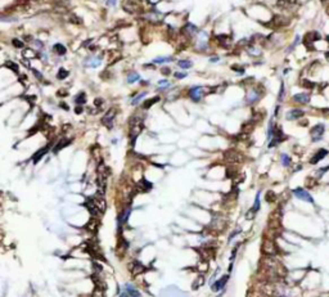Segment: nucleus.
Instances as JSON below:
<instances>
[{
  "label": "nucleus",
  "instance_id": "obj_55",
  "mask_svg": "<svg viewBox=\"0 0 329 297\" xmlns=\"http://www.w3.org/2000/svg\"><path fill=\"white\" fill-rule=\"evenodd\" d=\"M61 107H63V108H64V110H68V106H67V104H66V103H61Z\"/></svg>",
  "mask_w": 329,
  "mask_h": 297
},
{
  "label": "nucleus",
  "instance_id": "obj_12",
  "mask_svg": "<svg viewBox=\"0 0 329 297\" xmlns=\"http://www.w3.org/2000/svg\"><path fill=\"white\" fill-rule=\"evenodd\" d=\"M264 252L266 253V255H269V256L275 255V253H276V248H275V244H274L273 241L265 239V242H264Z\"/></svg>",
  "mask_w": 329,
  "mask_h": 297
},
{
  "label": "nucleus",
  "instance_id": "obj_6",
  "mask_svg": "<svg viewBox=\"0 0 329 297\" xmlns=\"http://www.w3.org/2000/svg\"><path fill=\"white\" fill-rule=\"evenodd\" d=\"M224 158H225L226 162H231V163H235V162H240V161H242V156H240V153H239V152H237V151H228V152H225Z\"/></svg>",
  "mask_w": 329,
  "mask_h": 297
},
{
  "label": "nucleus",
  "instance_id": "obj_10",
  "mask_svg": "<svg viewBox=\"0 0 329 297\" xmlns=\"http://www.w3.org/2000/svg\"><path fill=\"white\" fill-rule=\"evenodd\" d=\"M114 116H116V111L113 110V108H111L104 116H103V118H102V122L108 127V129H111L112 127V124H113V118H114Z\"/></svg>",
  "mask_w": 329,
  "mask_h": 297
},
{
  "label": "nucleus",
  "instance_id": "obj_14",
  "mask_svg": "<svg viewBox=\"0 0 329 297\" xmlns=\"http://www.w3.org/2000/svg\"><path fill=\"white\" fill-rule=\"evenodd\" d=\"M216 39H217V41H219V44H220L221 46H224V48L229 46V45H230V42H231L230 38H229V36H226V35H217V36H216Z\"/></svg>",
  "mask_w": 329,
  "mask_h": 297
},
{
  "label": "nucleus",
  "instance_id": "obj_35",
  "mask_svg": "<svg viewBox=\"0 0 329 297\" xmlns=\"http://www.w3.org/2000/svg\"><path fill=\"white\" fill-rule=\"evenodd\" d=\"M12 44H13V46H16V48H18V49L23 48V42H22L21 40H18V39H13V40H12Z\"/></svg>",
  "mask_w": 329,
  "mask_h": 297
},
{
  "label": "nucleus",
  "instance_id": "obj_20",
  "mask_svg": "<svg viewBox=\"0 0 329 297\" xmlns=\"http://www.w3.org/2000/svg\"><path fill=\"white\" fill-rule=\"evenodd\" d=\"M183 32H184L187 36H191L192 34L197 32V27H195L194 25H192V23H188V25L184 27V30H183Z\"/></svg>",
  "mask_w": 329,
  "mask_h": 297
},
{
  "label": "nucleus",
  "instance_id": "obj_48",
  "mask_svg": "<svg viewBox=\"0 0 329 297\" xmlns=\"http://www.w3.org/2000/svg\"><path fill=\"white\" fill-rule=\"evenodd\" d=\"M93 265H94V267H95V270H97L98 273H100V271H102V266H100V265H98V264H95V263H94Z\"/></svg>",
  "mask_w": 329,
  "mask_h": 297
},
{
  "label": "nucleus",
  "instance_id": "obj_40",
  "mask_svg": "<svg viewBox=\"0 0 329 297\" xmlns=\"http://www.w3.org/2000/svg\"><path fill=\"white\" fill-rule=\"evenodd\" d=\"M231 68H233V71H235V72L238 71L239 74H243V72H244V68L243 67H239V66H233Z\"/></svg>",
  "mask_w": 329,
  "mask_h": 297
},
{
  "label": "nucleus",
  "instance_id": "obj_36",
  "mask_svg": "<svg viewBox=\"0 0 329 297\" xmlns=\"http://www.w3.org/2000/svg\"><path fill=\"white\" fill-rule=\"evenodd\" d=\"M144 97H145V93H140L138 97H135V98L133 99V102H131V104H133V106H134V104H138V103H139V100H140V99H143Z\"/></svg>",
  "mask_w": 329,
  "mask_h": 297
},
{
  "label": "nucleus",
  "instance_id": "obj_53",
  "mask_svg": "<svg viewBox=\"0 0 329 297\" xmlns=\"http://www.w3.org/2000/svg\"><path fill=\"white\" fill-rule=\"evenodd\" d=\"M129 296H130V295H129V293H127V292L125 291V292H123V293H121V296H120V297H129Z\"/></svg>",
  "mask_w": 329,
  "mask_h": 297
},
{
  "label": "nucleus",
  "instance_id": "obj_11",
  "mask_svg": "<svg viewBox=\"0 0 329 297\" xmlns=\"http://www.w3.org/2000/svg\"><path fill=\"white\" fill-rule=\"evenodd\" d=\"M229 279V275H223V277L216 280V283H214L212 286H211V288H212V291L214 292H219V291H221V289H224L225 284H226V282H228Z\"/></svg>",
  "mask_w": 329,
  "mask_h": 297
},
{
  "label": "nucleus",
  "instance_id": "obj_29",
  "mask_svg": "<svg viewBox=\"0 0 329 297\" xmlns=\"http://www.w3.org/2000/svg\"><path fill=\"white\" fill-rule=\"evenodd\" d=\"M252 211L253 212H257L259 210H260V192H257V194H256V198H255V203L252 206Z\"/></svg>",
  "mask_w": 329,
  "mask_h": 297
},
{
  "label": "nucleus",
  "instance_id": "obj_52",
  "mask_svg": "<svg viewBox=\"0 0 329 297\" xmlns=\"http://www.w3.org/2000/svg\"><path fill=\"white\" fill-rule=\"evenodd\" d=\"M58 95H59V97H62V95L66 97V95H67V93H66V91H58Z\"/></svg>",
  "mask_w": 329,
  "mask_h": 297
},
{
  "label": "nucleus",
  "instance_id": "obj_9",
  "mask_svg": "<svg viewBox=\"0 0 329 297\" xmlns=\"http://www.w3.org/2000/svg\"><path fill=\"white\" fill-rule=\"evenodd\" d=\"M203 93H204V90H203L202 86H194V88H192L189 90V97H191V99L193 102H199Z\"/></svg>",
  "mask_w": 329,
  "mask_h": 297
},
{
  "label": "nucleus",
  "instance_id": "obj_7",
  "mask_svg": "<svg viewBox=\"0 0 329 297\" xmlns=\"http://www.w3.org/2000/svg\"><path fill=\"white\" fill-rule=\"evenodd\" d=\"M310 99H311V95L309 93H298V94H295L293 97H292V100L298 104H309L310 103Z\"/></svg>",
  "mask_w": 329,
  "mask_h": 297
},
{
  "label": "nucleus",
  "instance_id": "obj_56",
  "mask_svg": "<svg viewBox=\"0 0 329 297\" xmlns=\"http://www.w3.org/2000/svg\"><path fill=\"white\" fill-rule=\"evenodd\" d=\"M219 61V58L217 57H214V58H211V62H217Z\"/></svg>",
  "mask_w": 329,
  "mask_h": 297
},
{
  "label": "nucleus",
  "instance_id": "obj_13",
  "mask_svg": "<svg viewBox=\"0 0 329 297\" xmlns=\"http://www.w3.org/2000/svg\"><path fill=\"white\" fill-rule=\"evenodd\" d=\"M93 203H94V206H95L99 211H104L106 210V202H104V199H103V197H94L93 199Z\"/></svg>",
  "mask_w": 329,
  "mask_h": 297
},
{
  "label": "nucleus",
  "instance_id": "obj_31",
  "mask_svg": "<svg viewBox=\"0 0 329 297\" xmlns=\"http://www.w3.org/2000/svg\"><path fill=\"white\" fill-rule=\"evenodd\" d=\"M171 57H158L156 59H153V63H165V62H171Z\"/></svg>",
  "mask_w": 329,
  "mask_h": 297
},
{
  "label": "nucleus",
  "instance_id": "obj_38",
  "mask_svg": "<svg viewBox=\"0 0 329 297\" xmlns=\"http://www.w3.org/2000/svg\"><path fill=\"white\" fill-rule=\"evenodd\" d=\"M248 53L252 54V55H260L261 52H260V50H257L256 48H252V46H251V48H248Z\"/></svg>",
  "mask_w": 329,
  "mask_h": 297
},
{
  "label": "nucleus",
  "instance_id": "obj_19",
  "mask_svg": "<svg viewBox=\"0 0 329 297\" xmlns=\"http://www.w3.org/2000/svg\"><path fill=\"white\" fill-rule=\"evenodd\" d=\"M70 143H71V140H70V139H63V140H61V142L58 143L57 146L54 147L53 152H54V153H58V152H59V149H62V148H64V147H67Z\"/></svg>",
  "mask_w": 329,
  "mask_h": 297
},
{
  "label": "nucleus",
  "instance_id": "obj_25",
  "mask_svg": "<svg viewBox=\"0 0 329 297\" xmlns=\"http://www.w3.org/2000/svg\"><path fill=\"white\" fill-rule=\"evenodd\" d=\"M159 100V97H154V98H150V99H148L147 102H144L143 103V108L144 110H148V108L152 106V104H154V103H157Z\"/></svg>",
  "mask_w": 329,
  "mask_h": 297
},
{
  "label": "nucleus",
  "instance_id": "obj_41",
  "mask_svg": "<svg viewBox=\"0 0 329 297\" xmlns=\"http://www.w3.org/2000/svg\"><path fill=\"white\" fill-rule=\"evenodd\" d=\"M32 72H34V75H35L36 77H38V78H39V80H40V81L42 80V75L40 74V72H39V71H36L35 68H32Z\"/></svg>",
  "mask_w": 329,
  "mask_h": 297
},
{
  "label": "nucleus",
  "instance_id": "obj_33",
  "mask_svg": "<svg viewBox=\"0 0 329 297\" xmlns=\"http://www.w3.org/2000/svg\"><path fill=\"white\" fill-rule=\"evenodd\" d=\"M5 67L12 68V71H13V72H16V74H18V66H17L16 63H13V62H9V61H8V62L5 63Z\"/></svg>",
  "mask_w": 329,
  "mask_h": 297
},
{
  "label": "nucleus",
  "instance_id": "obj_5",
  "mask_svg": "<svg viewBox=\"0 0 329 297\" xmlns=\"http://www.w3.org/2000/svg\"><path fill=\"white\" fill-rule=\"evenodd\" d=\"M262 97V91L261 90H257V89H252L248 91L247 97H246V103L247 104H253L256 103L257 100Z\"/></svg>",
  "mask_w": 329,
  "mask_h": 297
},
{
  "label": "nucleus",
  "instance_id": "obj_18",
  "mask_svg": "<svg viewBox=\"0 0 329 297\" xmlns=\"http://www.w3.org/2000/svg\"><path fill=\"white\" fill-rule=\"evenodd\" d=\"M145 270V267L139 263V261H134V269H131V273L134 275H138V274H142L143 271Z\"/></svg>",
  "mask_w": 329,
  "mask_h": 297
},
{
  "label": "nucleus",
  "instance_id": "obj_15",
  "mask_svg": "<svg viewBox=\"0 0 329 297\" xmlns=\"http://www.w3.org/2000/svg\"><path fill=\"white\" fill-rule=\"evenodd\" d=\"M299 84H301L302 88L307 89V90H314V89L316 88V82H314V81H311V80H307V78H302Z\"/></svg>",
  "mask_w": 329,
  "mask_h": 297
},
{
  "label": "nucleus",
  "instance_id": "obj_54",
  "mask_svg": "<svg viewBox=\"0 0 329 297\" xmlns=\"http://www.w3.org/2000/svg\"><path fill=\"white\" fill-rule=\"evenodd\" d=\"M321 3H323L327 6V5H329V0H321Z\"/></svg>",
  "mask_w": 329,
  "mask_h": 297
},
{
  "label": "nucleus",
  "instance_id": "obj_47",
  "mask_svg": "<svg viewBox=\"0 0 329 297\" xmlns=\"http://www.w3.org/2000/svg\"><path fill=\"white\" fill-rule=\"evenodd\" d=\"M34 44H35L36 46H38L39 49H41V48H42V42H41V41H39V40H35V41H34Z\"/></svg>",
  "mask_w": 329,
  "mask_h": 297
},
{
  "label": "nucleus",
  "instance_id": "obj_32",
  "mask_svg": "<svg viewBox=\"0 0 329 297\" xmlns=\"http://www.w3.org/2000/svg\"><path fill=\"white\" fill-rule=\"evenodd\" d=\"M284 94H286V86H284V82L280 84V90H279V95H278V102H283Z\"/></svg>",
  "mask_w": 329,
  "mask_h": 297
},
{
  "label": "nucleus",
  "instance_id": "obj_23",
  "mask_svg": "<svg viewBox=\"0 0 329 297\" xmlns=\"http://www.w3.org/2000/svg\"><path fill=\"white\" fill-rule=\"evenodd\" d=\"M280 161H282V165L284 166V167H288V166H291V162H292L291 157L288 155H286V153H282L280 155Z\"/></svg>",
  "mask_w": 329,
  "mask_h": 297
},
{
  "label": "nucleus",
  "instance_id": "obj_16",
  "mask_svg": "<svg viewBox=\"0 0 329 297\" xmlns=\"http://www.w3.org/2000/svg\"><path fill=\"white\" fill-rule=\"evenodd\" d=\"M100 63H102V59H100L99 57H95V58H87L86 62H85V64H86L87 67H98Z\"/></svg>",
  "mask_w": 329,
  "mask_h": 297
},
{
  "label": "nucleus",
  "instance_id": "obj_1",
  "mask_svg": "<svg viewBox=\"0 0 329 297\" xmlns=\"http://www.w3.org/2000/svg\"><path fill=\"white\" fill-rule=\"evenodd\" d=\"M324 133H325V125H324V124H321V122H319V124H316L315 126H314V127L310 130L311 140H312L314 143L320 142L321 139H323Z\"/></svg>",
  "mask_w": 329,
  "mask_h": 297
},
{
  "label": "nucleus",
  "instance_id": "obj_21",
  "mask_svg": "<svg viewBox=\"0 0 329 297\" xmlns=\"http://www.w3.org/2000/svg\"><path fill=\"white\" fill-rule=\"evenodd\" d=\"M130 212H131V208L130 207H127L125 211H123V214L120 216V219H118V224H120V225H122V224H125L127 221V217H129Z\"/></svg>",
  "mask_w": 329,
  "mask_h": 297
},
{
  "label": "nucleus",
  "instance_id": "obj_46",
  "mask_svg": "<svg viewBox=\"0 0 329 297\" xmlns=\"http://www.w3.org/2000/svg\"><path fill=\"white\" fill-rule=\"evenodd\" d=\"M187 76V74H179V72H175V77L176 78H184Z\"/></svg>",
  "mask_w": 329,
  "mask_h": 297
},
{
  "label": "nucleus",
  "instance_id": "obj_39",
  "mask_svg": "<svg viewBox=\"0 0 329 297\" xmlns=\"http://www.w3.org/2000/svg\"><path fill=\"white\" fill-rule=\"evenodd\" d=\"M70 21H71L72 23H76V25H80V23L82 22L81 19H78V17H77V16H71V19H70Z\"/></svg>",
  "mask_w": 329,
  "mask_h": 297
},
{
  "label": "nucleus",
  "instance_id": "obj_28",
  "mask_svg": "<svg viewBox=\"0 0 329 297\" xmlns=\"http://www.w3.org/2000/svg\"><path fill=\"white\" fill-rule=\"evenodd\" d=\"M75 102L77 104H84L86 102V94L85 93H78L76 95V98H75Z\"/></svg>",
  "mask_w": 329,
  "mask_h": 297
},
{
  "label": "nucleus",
  "instance_id": "obj_45",
  "mask_svg": "<svg viewBox=\"0 0 329 297\" xmlns=\"http://www.w3.org/2000/svg\"><path fill=\"white\" fill-rule=\"evenodd\" d=\"M23 54H25V55H28V57H35V55H36V54L32 52V50H25Z\"/></svg>",
  "mask_w": 329,
  "mask_h": 297
},
{
  "label": "nucleus",
  "instance_id": "obj_44",
  "mask_svg": "<svg viewBox=\"0 0 329 297\" xmlns=\"http://www.w3.org/2000/svg\"><path fill=\"white\" fill-rule=\"evenodd\" d=\"M202 284H203V278L199 277V278H198V283H197V284H193V288H198V287L202 286Z\"/></svg>",
  "mask_w": 329,
  "mask_h": 297
},
{
  "label": "nucleus",
  "instance_id": "obj_50",
  "mask_svg": "<svg viewBox=\"0 0 329 297\" xmlns=\"http://www.w3.org/2000/svg\"><path fill=\"white\" fill-rule=\"evenodd\" d=\"M107 4H108L109 6H112V5L116 4V0H107Z\"/></svg>",
  "mask_w": 329,
  "mask_h": 297
},
{
  "label": "nucleus",
  "instance_id": "obj_24",
  "mask_svg": "<svg viewBox=\"0 0 329 297\" xmlns=\"http://www.w3.org/2000/svg\"><path fill=\"white\" fill-rule=\"evenodd\" d=\"M54 52H55L58 55H64L66 52H67V49H66V46L62 45V44H55V45H54Z\"/></svg>",
  "mask_w": 329,
  "mask_h": 297
},
{
  "label": "nucleus",
  "instance_id": "obj_57",
  "mask_svg": "<svg viewBox=\"0 0 329 297\" xmlns=\"http://www.w3.org/2000/svg\"><path fill=\"white\" fill-rule=\"evenodd\" d=\"M325 41H327L328 44H329V35H327V36H325Z\"/></svg>",
  "mask_w": 329,
  "mask_h": 297
},
{
  "label": "nucleus",
  "instance_id": "obj_17",
  "mask_svg": "<svg viewBox=\"0 0 329 297\" xmlns=\"http://www.w3.org/2000/svg\"><path fill=\"white\" fill-rule=\"evenodd\" d=\"M48 151H49V146L44 147L42 149H39L38 152H36V153L34 155V163H38V162H39V160H40V158H41L42 156H45V153H46Z\"/></svg>",
  "mask_w": 329,
  "mask_h": 297
},
{
  "label": "nucleus",
  "instance_id": "obj_43",
  "mask_svg": "<svg viewBox=\"0 0 329 297\" xmlns=\"http://www.w3.org/2000/svg\"><path fill=\"white\" fill-rule=\"evenodd\" d=\"M161 72H162V75H166V76L171 74V71H170V68H169V67H163L162 70H161Z\"/></svg>",
  "mask_w": 329,
  "mask_h": 297
},
{
  "label": "nucleus",
  "instance_id": "obj_27",
  "mask_svg": "<svg viewBox=\"0 0 329 297\" xmlns=\"http://www.w3.org/2000/svg\"><path fill=\"white\" fill-rule=\"evenodd\" d=\"M139 78H140V76H139L138 72H131V74L127 76V82L129 84H133V82H136Z\"/></svg>",
  "mask_w": 329,
  "mask_h": 297
},
{
  "label": "nucleus",
  "instance_id": "obj_49",
  "mask_svg": "<svg viewBox=\"0 0 329 297\" xmlns=\"http://www.w3.org/2000/svg\"><path fill=\"white\" fill-rule=\"evenodd\" d=\"M102 103H103V99H100V98H98V99H95V106H100Z\"/></svg>",
  "mask_w": 329,
  "mask_h": 297
},
{
  "label": "nucleus",
  "instance_id": "obj_42",
  "mask_svg": "<svg viewBox=\"0 0 329 297\" xmlns=\"http://www.w3.org/2000/svg\"><path fill=\"white\" fill-rule=\"evenodd\" d=\"M255 214H256V212H253L252 210H250V211H248V212L246 214V217H247V219H250V220H251V219H253V217H255Z\"/></svg>",
  "mask_w": 329,
  "mask_h": 297
},
{
  "label": "nucleus",
  "instance_id": "obj_37",
  "mask_svg": "<svg viewBox=\"0 0 329 297\" xmlns=\"http://www.w3.org/2000/svg\"><path fill=\"white\" fill-rule=\"evenodd\" d=\"M328 170H329V166H327V167H323V169H320V170L318 171V174H316V178H321Z\"/></svg>",
  "mask_w": 329,
  "mask_h": 297
},
{
  "label": "nucleus",
  "instance_id": "obj_4",
  "mask_svg": "<svg viewBox=\"0 0 329 297\" xmlns=\"http://www.w3.org/2000/svg\"><path fill=\"white\" fill-rule=\"evenodd\" d=\"M329 155V151L328 149H325V148H320V149H318L315 153H314V156L311 157V160H310V163L311 165H316V163H319L321 160H324V158L327 157Z\"/></svg>",
  "mask_w": 329,
  "mask_h": 297
},
{
  "label": "nucleus",
  "instance_id": "obj_22",
  "mask_svg": "<svg viewBox=\"0 0 329 297\" xmlns=\"http://www.w3.org/2000/svg\"><path fill=\"white\" fill-rule=\"evenodd\" d=\"M126 292L130 295V297H140V293H139L138 289L134 288L133 286H130V284L126 286Z\"/></svg>",
  "mask_w": 329,
  "mask_h": 297
},
{
  "label": "nucleus",
  "instance_id": "obj_34",
  "mask_svg": "<svg viewBox=\"0 0 329 297\" xmlns=\"http://www.w3.org/2000/svg\"><path fill=\"white\" fill-rule=\"evenodd\" d=\"M276 199V195H275V193L274 192H271V191H269L267 193H266V201L267 202H274Z\"/></svg>",
  "mask_w": 329,
  "mask_h": 297
},
{
  "label": "nucleus",
  "instance_id": "obj_8",
  "mask_svg": "<svg viewBox=\"0 0 329 297\" xmlns=\"http://www.w3.org/2000/svg\"><path fill=\"white\" fill-rule=\"evenodd\" d=\"M303 116H305V112L302 110H299V108H293V110H291V111L287 112L286 118L288 121H296V120L302 118Z\"/></svg>",
  "mask_w": 329,
  "mask_h": 297
},
{
  "label": "nucleus",
  "instance_id": "obj_3",
  "mask_svg": "<svg viewBox=\"0 0 329 297\" xmlns=\"http://www.w3.org/2000/svg\"><path fill=\"white\" fill-rule=\"evenodd\" d=\"M292 193H293V195L296 198L298 199H301V201H306V202H310V203H314V198L311 197V194L303 189V188H296V189L292 191Z\"/></svg>",
  "mask_w": 329,
  "mask_h": 297
},
{
  "label": "nucleus",
  "instance_id": "obj_30",
  "mask_svg": "<svg viewBox=\"0 0 329 297\" xmlns=\"http://www.w3.org/2000/svg\"><path fill=\"white\" fill-rule=\"evenodd\" d=\"M57 77L59 78V80H64V78H67V77H68V71H67V70H64V68H61L59 71H58Z\"/></svg>",
  "mask_w": 329,
  "mask_h": 297
},
{
  "label": "nucleus",
  "instance_id": "obj_2",
  "mask_svg": "<svg viewBox=\"0 0 329 297\" xmlns=\"http://www.w3.org/2000/svg\"><path fill=\"white\" fill-rule=\"evenodd\" d=\"M289 18L284 17V16H274L271 18L269 23H266V26L271 27V28H283V27H287L289 25Z\"/></svg>",
  "mask_w": 329,
  "mask_h": 297
},
{
  "label": "nucleus",
  "instance_id": "obj_26",
  "mask_svg": "<svg viewBox=\"0 0 329 297\" xmlns=\"http://www.w3.org/2000/svg\"><path fill=\"white\" fill-rule=\"evenodd\" d=\"M178 66L181 67L183 70H188V68H191V67L193 66V63H192L191 61L185 59V61H179V62H178Z\"/></svg>",
  "mask_w": 329,
  "mask_h": 297
},
{
  "label": "nucleus",
  "instance_id": "obj_51",
  "mask_svg": "<svg viewBox=\"0 0 329 297\" xmlns=\"http://www.w3.org/2000/svg\"><path fill=\"white\" fill-rule=\"evenodd\" d=\"M75 111H76V113H81V112H82V107H81V106L76 107V110H75Z\"/></svg>",
  "mask_w": 329,
  "mask_h": 297
}]
</instances>
